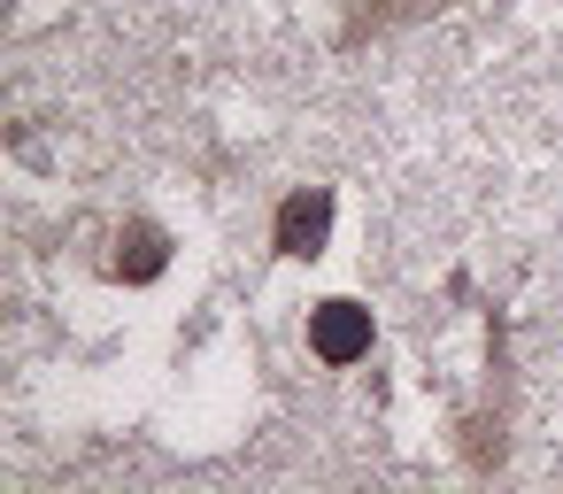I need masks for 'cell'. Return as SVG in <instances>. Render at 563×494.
<instances>
[{
	"mask_svg": "<svg viewBox=\"0 0 563 494\" xmlns=\"http://www.w3.org/2000/svg\"><path fill=\"white\" fill-rule=\"evenodd\" d=\"M324 240H332V186L286 194V201H278V255L309 263V255H324Z\"/></svg>",
	"mask_w": 563,
	"mask_h": 494,
	"instance_id": "obj_1",
	"label": "cell"
},
{
	"mask_svg": "<svg viewBox=\"0 0 563 494\" xmlns=\"http://www.w3.org/2000/svg\"><path fill=\"white\" fill-rule=\"evenodd\" d=\"M309 348L340 371V363H363L371 355V309L363 301H317L309 309Z\"/></svg>",
	"mask_w": 563,
	"mask_h": 494,
	"instance_id": "obj_2",
	"label": "cell"
},
{
	"mask_svg": "<svg viewBox=\"0 0 563 494\" xmlns=\"http://www.w3.org/2000/svg\"><path fill=\"white\" fill-rule=\"evenodd\" d=\"M163 271H170V232L147 224V217L124 224V232H117V278H124V286H147V278H163Z\"/></svg>",
	"mask_w": 563,
	"mask_h": 494,
	"instance_id": "obj_3",
	"label": "cell"
},
{
	"mask_svg": "<svg viewBox=\"0 0 563 494\" xmlns=\"http://www.w3.org/2000/svg\"><path fill=\"white\" fill-rule=\"evenodd\" d=\"M455 0H347V40L363 32H394V24H417V17H440Z\"/></svg>",
	"mask_w": 563,
	"mask_h": 494,
	"instance_id": "obj_4",
	"label": "cell"
}]
</instances>
